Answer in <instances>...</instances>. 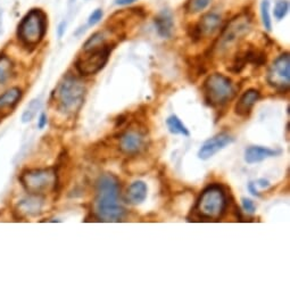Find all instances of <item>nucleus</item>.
Wrapping results in <instances>:
<instances>
[{"label": "nucleus", "mask_w": 290, "mask_h": 290, "mask_svg": "<svg viewBox=\"0 0 290 290\" xmlns=\"http://www.w3.org/2000/svg\"><path fill=\"white\" fill-rule=\"evenodd\" d=\"M95 213L104 222H118L126 215V209L119 204L121 183L113 173H104L96 182Z\"/></svg>", "instance_id": "nucleus-1"}, {"label": "nucleus", "mask_w": 290, "mask_h": 290, "mask_svg": "<svg viewBox=\"0 0 290 290\" xmlns=\"http://www.w3.org/2000/svg\"><path fill=\"white\" fill-rule=\"evenodd\" d=\"M55 96L59 112L73 115L79 112L85 103L86 87L77 77L66 75L58 85Z\"/></svg>", "instance_id": "nucleus-2"}, {"label": "nucleus", "mask_w": 290, "mask_h": 290, "mask_svg": "<svg viewBox=\"0 0 290 290\" xmlns=\"http://www.w3.org/2000/svg\"><path fill=\"white\" fill-rule=\"evenodd\" d=\"M228 206L227 195L220 185H211L201 191L197 199L195 212L201 219L219 220Z\"/></svg>", "instance_id": "nucleus-3"}, {"label": "nucleus", "mask_w": 290, "mask_h": 290, "mask_svg": "<svg viewBox=\"0 0 290 290\" xmlns=\"http://www.w3.org/2000/svg\"><path fill=\"white\" fill-rule=\"evenodd\" d=\"M18 179L25 191L31 195L44 196L49 191L56 190L58 183V174L54 168L25 170Z\"/></svg>", "instance_id": "nucleus-4"}, {"label": "nucleus", "mask_w": 290, "mask_h": 290, "mask_svg": "<svg viewBox=\"0 0 290 290\" xmlns=\"http://www.w3.org/2000/svg\"><path fill=\"white\" fill-rule=\"evenodd\" d=\"M47 31V16L41 9H32L18 25L17 36L26 47H35L45 38Z\"/></svg>", "instance_id": "nucleus-5"}, {"label": "nucleus", "mask_w": 290, "mask_h": 290, "mask_svg": "<svg viewBox=\"0 0 290 290\" xmlns=\"http://www.w3.org/2000/svg\"><path fill=\"white\" fill-rule=\"evenodd\" d=\"M204 98L211 107H222L236 95L232 81L220 73L211 74L202 86Z\"/></svg>", "instance_id": "nucleus-6"}, {"label": "nucleus", "mask_w": 290, "mask_h": 290, "mask_svg": "<svg viewBox=\"0 0 290 290\" xmlns=\"http://www.w3.org/2000/svg\"><path fill=\"white\" fill-rule=\"evenodd\" d=\"M85 56H81L76 62V70L82 75H93L103 70L106 63L108 62L110 47L103 45L100 47L87 50Z\"/></svg>", "instance_id": "nucleus-7"}, {"label": "nucleus", "mask_w": 290, "mask_h": 290, "mask_svg": "<svg viewBox=\"0 0 290 290\" xmlns=\"http://www.w3.org/2000/svg\"><path fill=\"white\" fill-rule=\"evenodd\" d=\"M140 124L131 126L118 136V148L128 156H138L147 147V132Z\"/></svg>", "instance_id": "nucleus-8"}, {"label": "nucleus", "mask_w": 290, "mask_h": 290, "mask_svg": "<svg viewBox=\"0 0 290 290\" xmlns=\"http://www.w3.org/2000/svg\"><path fill=\"white\" fill-rule=\"evenodd\" d=\"M268 84L279 91H287L290 86V57L284 53L275 59L268 72Z\"/></svg>", "instance_id": "nucleus-9"}, {"label": "nucleus", "mask_w": 290, "mask_h": 290, "mask_svg": "<svg viewBox=\"0 0 290 290\" xmlns=\"http://www.w3.org/2000/svg\"><path fill=\"white\" fill-rule=\"evenodd\" d=\"M234 141L233 137L227 132H221L219 135L212 137L211 139L206 140L198 150V158L201 160H207L218 154L220 150L224 149L225 147L231 145Z\"/></svg>", "instance_id": "nucleus-10"}, {"label": "nucleus", "mask_w": 290, "mask_h": 290, "mask_svg": "<svg viewBox=\"0 0 290 290\" xmlns=\"http://www.w3.org/2000/svg\"><path fill=\"white\" fill-rule=\"evenodd\" d=\"M44 205V196L29 193V196L18 201L17 212L23 216H36L43 213Z\"/></svg>", "instance_id": "nucleus-11"}, {"label": "nucleus", "mask_w": 290, "mask_h": 290, "mask_svg": "<svg viewBox=\"0 0 290 290\" xmlns=\"http://www.w3.org/2000/svg\"><path fill=\"white\" fill-rule=\"evenodd\" d=\"M261 94L256 89H248L238 99L234 106V113L240 117H247L251 114L254 105L260 100Z\"/></svg>", "instance_id": "nucleus-12"}, {"label": "nucleus", "mask_w": 290, "mask_h": 290, "mask_svg": "<svg viewBox=\"0 0 290 290\" xmlns=\"http://www.w3.org/2000/svg\"><path fill=\"white\" fill-rule=\"evenodd\" d=\"M22 98V90L17 87L8 89L0 95V118L7 116L16 107L18 101Z\"/></svg>", "instance_id": "nucleus-13"}, {"label": "nucleus", "mask_w": 290, "mask_h": 290, "mask_svg": "<svg viewBox=\"0 0 290 290\" xmlns=\"http://www.w3.org/2000/svg\"><path fill=\"white\" fill-rule=\"evenodd\" d=\"M280 154L279 150H273L262 146H251L245 150V160L247 164H256L263 160L274 157Z\"/></svg>", "instance_id": "nucleus-14"}, {"label": "nucleus", "mask_w": 290, "mask_h": 290, "mask_svg": "<svg viewBox=\"0 0 290 290\" xmlns=\"http://www.w3.org/2000/svg\"><path fill=\"white\" fill-rule=\"evenodd\" d=\"M221 26V17L216 14H207V15L202 16V18L198 24L196 32L198 38L201 36H210L214 34L216 31L220 29Z\"/></svg>", "instance_id": "nucleus-15"}, {"label": "nucleus", "mask_w": 290, "mask_h": 290, "mask_svg": "<svg viewBox=\"0 0 290 290\" xmlns=\"http://www.w3.org/2000/svg\"><path fill=\"white\" fill-rule=\"evenodd\" d=\"M148 195V187L144 181H135L128 187L126 199L131 205H140Z\"/></svg>", "instance_id": "nucleus-16"}, {"label": "nucleus", "mask_w": 290, "mask_h": 290, "mask_svg": "<svg viewBox=\"0 0 290 290\" xmlns=\"http://www.w3.org/2000/svg\"><path fill=\"white\" fill-rule=\"evenodd\" d=\"M248 27H250V22L245 20H238L233 21L231 24L228 26V29L224 31L222 35V44L228 45L233 43L234 40H237L239 36L245 34Z\"/></svg>", "instance_id": "nucleus-17"}, {"label": "nucleus", "mask_w": 290, "mask_h": 290, "mask_svg": "<svg viewBox=\"0 0 290 290\" xmlns=\"http://www.w3.org/2000/svg\"><path fill=\"white\" fill-rule=\"evenodd\" d=\"M155 25L157 29L158 34L163 38H170L173 32V20L171 14L168 12L160 13L155 18Z\"/></svg>", "instance_id": "nucleus-18"}, {"label": "nucleus", "mask_w": 290, "mask_h": 290, "mask_svg": "<svg viewBox=\"0 0 290 290\" xmlns=\"http://www.w3.org/2000/svg\"><path fill=\"white\" fill-rule=\"evenodd\" d=\"M167 126L169 131L172 133V135H181L183 137H189L190 132L188 130V128L183 124L179 116L177 115H170L167 119Z\"/></svg>", "instance_id": "nucleus-19"}, {"label": "nucleus", "mask_w": 290, "mask_h": 290, "mask_svg": "<svg viewBox=\"0 0 290 290\" xmlns=\"http://www.w3.org/2000/svg\"><path fill=\"white\" fill-rule=\"evenodd\" d=\"M14 71V65L11 58L5 56H0V86L6 85V82L11 79Z\"/></svg>", "instance_id": "nucleus-20"}, {"label": "nucleus", "mask_w": 290, "mask_h": 290, "mask_svg": "<svg viewBox=\"0 0 290 290\" xmlns=\"http://www.w3.org/2000/svg\"><path fill=\"white\" fill-rule=\"evenodd\" d=\"M41 107V101L40 99H33L30 101V104L27 105V107L25 108L24 113L22 115V122L23 123H27L31 122L32 119L34 118V116L38 113V110Z\"/></svg>", "instance_id": "nucleus-21"}, {"label": "nucleus", "mask_w": 290, "mask_h": 290, "mask_svg": "<svg viewBox=\"0 0 290 290\" xmlns=\"http://www.w3.org/2000/svg\"><path fill=\"white\" fill-rule=\"evenodd\" d=\"M261 15L262 21H263V25L268 31L272 29V21H271L270 16V3L269 0H263L261 5Z\"/></svg>", "instance_id": "nucleus-22"}, {"label": "nucleus", "mask_w": 290, "mask_h": 290, "mask_svg": "<svg viewBox=\"0 0 290 290\" xmlns=\"http://www.w3.org/2000/svg\"><path fill=\"white\" fill-rule=\"evenodd\" d=\"M103 45H105L104 34L98 32V33H95L94 35H91L90 38L86 41V44L84 46V50L87 52V50L100 47V46H103Z\"/></svg>", "instance_id": "nucleus-23"}, {"label": "nucleus", "mask_w": 290, "mask_h": 290, "mask_svg": "<svg viewBox=\"0 0 290 290\" xmlns=\"http://www.w3.org/2000/svg\"><path fill=\"white\" fill-rule=\"evenodd\" d=\"M212 0H189L187 5V9L189 13H199L209 7Z\"/></svg>", "instance_id": "nucleus-24"}, {"label": "nucleus", "mask_w": 290, "mask_h": 290, "mask_svg": "<svg viewBox=\"0 0 290 290\" xmlns=\"http://www.w3.org/2000/svg\"><path fill=\"white\" fill-rule=\"evenodd\" d=\"M289 9V4L286 0H279V2L275 4L274 6V16L277 20H282V18L286 16V14L288 13Z\"/></svg>", "instance_id": "nucleus-25"}, {"label": "nucleus", "mask_w": 290, "mask_h": 290, "mask_svg": "<svg viewBox=\"0 0 290 290\" xmlns=\"http://www.w3.org/2000/svg\"><path fill=\"white\" fill-rule=\"evenodd\" d=\"M241 201H242V209H243V211L247 212L248 214L255 213L256 206L254 204V201H253L252 199H250V198H242Z\"/></svg>", "instance_id": "nucleus-26"}, {"label": "nucleus", "mask_w": 290, "mask_h": 290, "mask_svg": "<svg viewBox=\"0 0 290 290\" xmlns=\"http://www.w3.org/2000/svg\"><path fill=\"white\" fill-rule=\"evenodd\" d=\"M101 17H103V11H101V9H96V11L93 12V14H91V15L89 16L88 24L90 26L96 25L97 23H99V21L101 20Z\"/></svg>", "instance_id": "nucleus-27"}, {"label": "nucleus", "mask_w": 290, "mask_h": 290, "mask_svg": "<svg viewBox=\"0 0 290 290\" xmlns=\"http://www.w3.org/2000/svg\"><path fill=\"white\" fill-rule=\"evenodd\" d=\"M48 123V117H47V114L46 113H41L40 116L38 118V128L40 130H43V129L47 126Z\"/></svg>", "instance_id": "nucleus-28"}, {"label": "nucleus", "mask_w": 290, "mask_h": 290, "mask_svg": "<svg viewBox=\"0 0 290 290\" xmlns=\"http://www.w3.org/2000/svg\"><path fill=\"white\" fill-rule=\"evenodd\" d=\"M248 190H250V192L252 193L253 196H255V197H260V193H259V191H257V189H256V183H254V182H250L248 183Z\"/></svg>", "instance_id": "nucleus-29"}, {"label": "nucleus", "mask_w": 290, "mask_h": 290, "mask_svg": "<svg viewBox=\"0 0 290 290\" xmlns=\"http://www.w3.org/2000/svg\"><path fill=\"white\" fill-rule=\"evenodd\" d=\"M257 186H260L261 188H268L270 187V182L265 180V179H260V180L257 181Z\"/></svg>", "instance_id": "nucleus-30"}, {"label": "nucleus", "mask_w": 290, "mask_h": 290, "mask_svg": "<svg viewBox=\"0 0 290 290\" xmlns=\"http://www.w3.org/2000/svg\"><path fill=\"white\" fill-rule=\"evenodd\" d=\"M64 27H65V23H62L61 25H59V30H58V35H59V38L63 35L64 33Z\"/></svg>", "instance_id": "nucleus-31"}, {"label": "nucleus", "mask_w": 290, "mask_h": 290, "mask_svg": "<svg viewBox=\"0 0 290 290\" xmlns=\"http://www.w3.org/2000/svg\"><path fill=\"white\" fill-rule=\"evenodd\" d=\"M132 2H135V0H132Z\"/></svg>", "instance_id": "nucleus-32"}]
</instances>
